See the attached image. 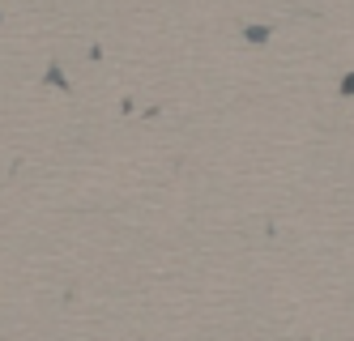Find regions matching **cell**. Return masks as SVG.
I'll return each instance as SVG.
<instances>
[{"mask_svg":"<svg viewBox=\"0 0 354 341\" xmlns=\"http://www.w3.org/2000/svg\"><path fill=\"white\" fill-rule=\"evenodd\" d=\"M342 94H346V98H354V73H346V77H342Z\"/></svg>","mask_w":354,"mask_h":341,"instance_id":"3","label":"cell"},{"mask_svg":"<svg viewBox=\"0 0 354 341\" xmlns=\"http://www.w3.org/2000/svg\"><path fill=\"white\" fill-rule=\"evenodd\" d=\"M47 86H60V90H68V82H64L60 64H52V68H47Z\"/></svg>","mask_w":354,"mask_h":341,"instance_id":"2","label":"cell"},{"mask_svg":"<svg viewBox=\"0 0 354 341\" xmlns=\"http://www.w3.org/2000/svg\"><path fill=\"white\" fill-rule=\"evenodd\" d=\"M243 39L248 43H265L269 39V26H243Z\"/></svg>","mask_w":354,"mask_h":341,"instance_id":"1","label":"cell"}]
</instances>
